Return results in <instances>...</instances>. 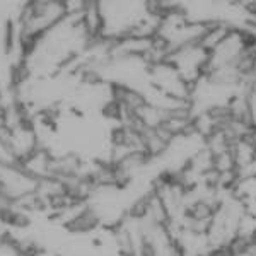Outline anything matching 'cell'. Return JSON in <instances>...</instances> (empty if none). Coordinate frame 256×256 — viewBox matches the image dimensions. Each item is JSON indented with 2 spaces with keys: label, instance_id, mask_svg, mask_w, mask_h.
Listing matches in <instances>:
<instances>
[{
  "label": "cell",
  "instance_id": "6da1fadb",
  "mask_svg": "<svg viewBox=\"0 0 256 256\" xmlns=\"http://www.w3.org/2000/svg\"><path fill=\"white\" fill-rule=\"evenodd\" d=\"M164 62H168L192 89V86L207 72L208 52L200 43H193L169 52Z\"/></svg>",
  "mask_w": 256,
  "mask_h": 256
},
{
  "label": "cell",
  "instance_id": "7a4b0ae2",
  "mask_svg": "<svg viewBox=\"0 0 256 256\" xmlns=\"http://www.w3.org/2000/svg\"><path fill=\"white\" fill-rule=\"evenodd\" d=\"M244 120L251 130H256V74L246 82L244 88Z\"/></svg>",
  "mask_w": 256,
  "mask_h": 256
}]
</instances>
